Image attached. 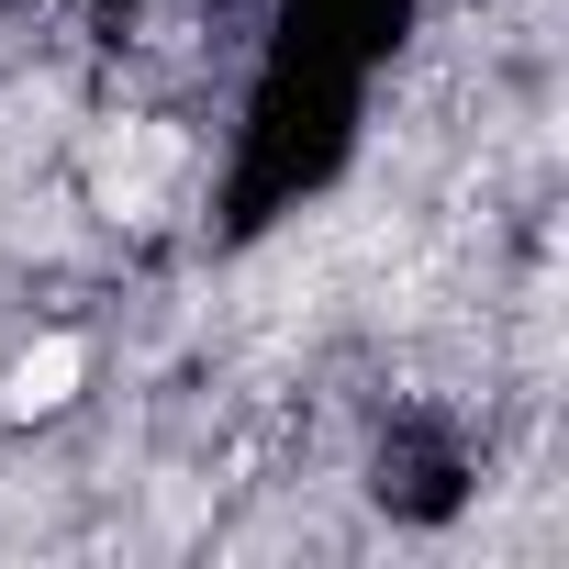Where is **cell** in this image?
Segmentation results:
<instances>
[{
	"mask_svg": "<svg viewBox=\"0 0 569 569\" xmlns=\"http://www.w3.org/2000/svg\"><path fill=\"white\" fill-rule=\"evenodd\" d=\"M179 123H112L101 134V157H90V212H112V223H157V201H168V179H179Z\"/></svg>",
	"mask_w": 569,
	"mask_h": 569,
	"instance_id": "obj_1",
	"label": "cell"
},
{
	"mask_svg": "<svg viewBox=\"0 0 569 569\" xmlns=\"http://www.w3.org/2000/svg\"><path fill=\"white\" fill-rule=\"evenodd\" d=\"M79 380H90V347H79V336H34L12 369H0V413H12V425L68 413V402H79Z\"/></svg>",
	"mask_w": 569,
	"mask_h": 569,
	"instance_id": "obj_2",
	"label": "cell"
}]
</instances>
